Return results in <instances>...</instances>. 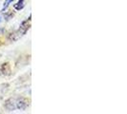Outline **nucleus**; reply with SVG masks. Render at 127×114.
I'll return each mask as SVG.
<instances>
[{"label": "nucleus", "mask_w": 127, "mask_h": 114, "mask_svg": "<svg viewBox=\"0 0 127 114\" xmlns=\"http://www.w3.org/2000/svg\"><path fill=\"white\" fill-rule=\"evenodd\" d=\"M26 32H27L26 30H24L23 28L20 27V29H19L18 31L14 32L13 33H12V34L10 35V40H12V41H16V40H18L21 36H23V35L25 34Z\"/></svg>", "instance_id": "nucleus-1"}, {"label": "nucleus", "mask_w": 127, "mask_h": 114, "mask_svg": "<svg viewBox=\"0 0 127 114\" xmlns=\"http://www.w3.org/2000/svg\"><path fill=\"white\" fill-rule=\"evenodd\" d=\"M0 72L1 74L3 75H9L10 72H11V69H10V66L9 64H3L2 67H1V70H0Z\"/></svg>", "instance_id": "nucleus-2"}, {"label": "nucleus", "mask_w": 127, "mask_h": 114, "mask_svg": "<svg viewBox=\"0 0 127 114\" xmlns=\"http://www.w3.org/2000/svg\"><path fill=\"white\" fill-rule=\"evenodd\" d=\"M5 108H6L8 110H10V111H13V110H14L15 106L13 105V100H9V101H7L6 104H5Z\"/></svg>", "instance_id": "nucleus-3"}, {"label": "nucleus", "mask_w": 127, "mask_h": 114, "mask_svg": "<svg viewBox=\"0 0 127 114\" xmlns=\"http://www.w3.org/2000/svg\"><path fill=\"white\" fill-rule=\"evenodd\" d=\"M26 107H27V103L25 102L24 99L19 100V101L17 102V104H16V108H19V109H25Z\"/></svg>", "instance_id": "nucleus-4"}, {"label": "nucleus", "mask_w": 127, "mask_h": 114, "mask_svg": "<svg viewBox=\"0 0 127 114\" xmlns=\"http://www.w3.org/2000/svg\"><path fill=\"white\" fill-rule=\"evenodd\" d=\"M24 6H25V4H24V0H19L18 3L14 5V8H15L16 10H21V9H23V7Z\"/></svg>", "instance_id": "nucleus-5"}, {"label": "nucleus", "mask_w": 127, "mask_h": 114, "mask_svg": "<svg viewBox=\"0 0 127 114\" xmlns=\"http://www.w3.org/2000/svg\"><path fill=\"white\" fill-rule=\"evenodd\" d=\"M13 0H6L5 1V3H4V9H6L7 7L10 5V3H12Z\"/></svg>", "instance_id": "nucleus-6"}, {"label": "nucleus", "mask_w": 127, "mask_h": 114, "mask_svg": "<svg viewBox=\"0 0 127 114\" xmlns=\"http://www.w3.org/2000/svg\"><path fill=\"white\" fill-rule=\"evenodd\" d=\"M3 32H4V30H3V29H0V35L3 34Z\"/></svg>", "instance_id": "nucleus-7"}]
</instances>
